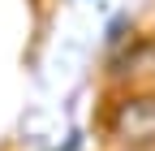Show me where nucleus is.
<instances>
[{
    "instance_id": "nucleus-1",
    "label": "nucleus",
    "mask_w": 155,
    "mask_h": 151,
    "mask_svg": "<svg viewBox=\"0 0 155 151\" xmlns=\"http://www.w3.org/2000/svg\"><path fill=\"white\" fill-rule=\"evenodd\" d=\"M112 134L125 143H151L155 138V99H125L112 112Z\"/></svg>"
}]
</instances>
